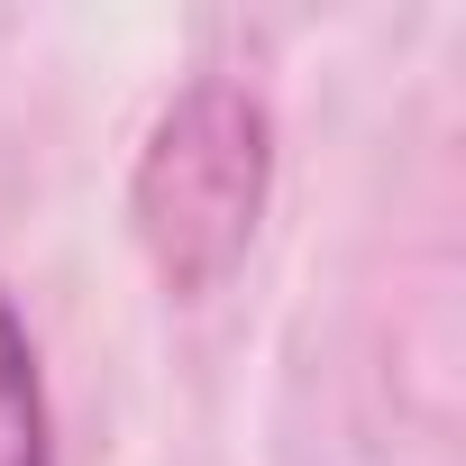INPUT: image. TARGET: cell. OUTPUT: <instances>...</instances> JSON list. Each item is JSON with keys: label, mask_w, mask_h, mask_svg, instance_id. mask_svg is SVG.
I'll use <instances>...</instances> for the list:
<instances>
[{"label": "cell", "mask_w": 466, "mask_h": 466, "mask_svg": "<svg viewBox=\"0 0 466 466\" xmlns=\"http://www.w3.org/2000/svg\"><path fill=\"white\" fill-rule=\"evenodd\" d=\"M257 210H266V110L238 83H192L137 156V248L183 302H201L238 275Z\"/></svg>", "instance_id": "1"}, {"label": "cell", "mask_w": 466, "mask_h": 466, "mask_svg": "<svg viewBox=\"0 0 466 466\" xmlns=\"http://www.w3.org/2000/svg\"><path fill=\"white\" fill-rule=\"evenodd\" d=\"M0 466H56L46 448V393H37V348L0 293Z\"/></svg>", "instance_id": "2"}]
</instances>
